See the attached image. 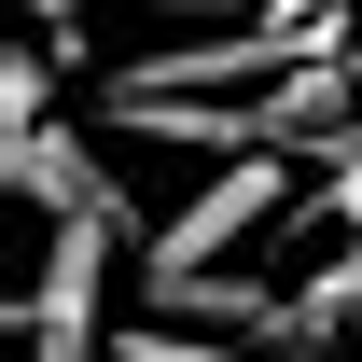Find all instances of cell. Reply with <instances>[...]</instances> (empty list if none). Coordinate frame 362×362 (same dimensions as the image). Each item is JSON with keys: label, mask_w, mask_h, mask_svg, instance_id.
Returning a JSON list of instances; mask_svg holds the SVG:
<instances>
[{"label": "cell", "mask_w": 362, "mask_h": 362, "mask_svg": "<svg viewBox=\"0 0 362 362\" xmlns=\"http://www.w3.org/2000/svg\"><path fill=\"white\" fill-rule=\"evenodd\" d=\"M279 209H293V153H223V168L181 195L168 223L139 237V293H168V279H209V265H237V237H265Z\"/></svg>", "instance_id": "6da1fadb"}, {"label": "cell", "mask_w": 362, "mask_h": 362, "mask_svg": "<svg viewBox=\"0 0 362 362\" xmlns=\"http://www.w3.org/2000/svg\"><path fill=\"white\" fill-rule=\"evenodd\" d=\"M112 251L126 223H42V279H28V362H112L98 349V307H112Z\"/></svg>", "instance_id": "7a4b0ae2"}, {"label": "cell", "mask_w": 362, "mask_h": 362, "mask_svg": "<svg viewBox=\"0 0 362 362\" xmlns=\"http://www.w3.org/2000/svg\"><path fill=\"white\" fill-rule=\"evenodd\" d=\"M279 56H293V42H279L265 14H251V28H181V42L126 56L98 98H265V84H279Z\"/></svg>", "instance_id": "3957f363"}, {"label": "cell", "mask_w": 362, "mask_h": 362, "mask_svg": "<svg viewBox=\"0 0 362 362\" xmlns=\"http://www.w3.org/2000/svg\"><path fill=\"white\" fill-rule=\"evenodd\" d=\"M0 168H14V195H28L42 223H139L126 195H112V168H98L56 112H42V126H0Z\"/></svg>", "instance_id": "277c9868"}, {"label": "cell", "mask_w": 362, "mask_h": 362, "mask_svg": "<svg viewBox=\"0 0 362 362\" xmlns=\"http://www.w3.org/2000/svg\"><path fill=\"white\" fill-rule=\"evenodd\" d=\"M112 126L126 139H181V153H279L265 139V98H112Z\"/></svg>", "instance_id": "5b68a950"}, {"label": "cell", "mask_w": 362, "mask_h": 362, "mask_svg": "<svg viewBox=\"0 0 362 362\" xmlns=\"http://www.w3.org/2000/svg\"><path fill=\"white\" fill-rule=\"evenodd\" d=\"M112 362H279V349H223L195 320H153V334H112Z\"/></svg>", "instance_id": "8992f818"}, {"label": "cell", "mask_w": 362, "mask_h": 362, "mask_svg": "<svg viewBox=\"0 0 362 362\" xmlns=\"http://www.w3.org/2000/svg\"><path fill=\"white\" fill-rule=\"evenodd\" d=\"M168 28H251V14H279V0H153Z\"/></svg>", "instance_id": "52a82bcc"}, {"label": "cell", "mask_w": 362, "mask_h": 362, "mask_svg": "<svg viewBox=\"0 0 362 362\" xmlns=\"http://www.w3.org/2000/svg\"><path fill=\"white\" fill-rule=\"evenodd\" d=\"M84 28V0H28V42H70Z\"/></svg>", "instance_id": "ba28073f"}, {"label": "cell", "mask_w": 362, "mask_h": 362, "mask_svg": "<svg viewBox=\"0 0 362 362\" xmlns=\"http://www.w3.org/2000/svg\"><path fill=\"white\" fill-rule=\"evenodd\" d=\"M279 362H334V349H279Z\"/></svg>", "instance_id": "9c48e42d"}]
</instances>
